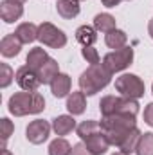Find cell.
I'll return each instance as SVG.
<instances>
[{
  "mask_svg": "<svg viewBox=\"0 0 153 155\" xmlns=\"http://www.w3.org/2000/svg\"><path fill=\"white\" fill-rule=\"evenodd\" d=\"M15 35L22 43H33L34 40H38V27L31 22H24L16 27Z\"/></svg>",
  "mask_w": 153,
  "mask_h": 155,
  "instance_id": "cell-15",
  "label": "cell"
},
{
  "mask_svg": "<svg viewBox=\"0 0 153 155\" xmlns=\"http://www.w3.org/2000/svg\"><path fill=\"white\" fill-rule=\"evenodd\" d=\"M101 2H103L105 7H115V5L121 4V0H101Z\"/></svg>",
  "mask_w": 153,
  "mask_h": 155,
  "instance_id": "cell-31",
  "label": "cell"
},
{
  "mask_svg": "<svg viewBox=\"0 0 153 155\" xmlns=\"http://www.w3.org/2000/svg\"><path fill=\"white\" fill-rule=\"evenodd\" d=\"M49 60V54L45 52V49H41V47H34V49H31L29 51V54H27V65L31 67V69H34L36 72H38V69Z\"/></svg>",
  "mask_w": 153,
  "mask_h": 155,
  "instance_id": "cell-21",
  "label": "cell"
},
{
  "mask_svg": "<svg viewBox=\"0 0 153 155\" xmlns=\"http://www.w3.org/2000/svg\"><path fill=\"white\" fill-rule=\"evenodd\" d=\"M112 155H128V153H124V152H121V150H119V152H115V153H112Z\"/></svg>",
  "mask_w": 153,
  "mask_h": 155,
  "instance_id": "cell-34",
  "label": "cell"
},
{
  "mask_svg": "<svg viewBox=\"0 0 153 155\" xmlns=\"http://www.w3.org/2000/svg\"><path fill=\"white\" fill-rule=\"evenodd\" d=\"M86 108V99H85V92H72L67 99V110L70 112V116H79L83 114Z\"/></svg>",
  "mask_w": 153,
  "mask_h": 155,
  "instance_id": "cell-16",
  "label": "cell"
},
{
  "mask_svg": "<svg viewBox=\"0 0 153 155\" xmlns=\"http://www.w3.org/2000/svg\"><path fill=\"white\" fill-rule=\"evenodd\" d=\"M144 123L153 128V103L146 105V108H144Z\"/></svg>",
  "mask_w": 153,
  "mask_h": 155,
  "instance_id": "cell-30",
  "label": "cell"
},
{
  "mask_svg": "<svg viewBox=\"0 0 153 155\" xmlns=\"http://www.w3.org/2000/svg\"><path fill=\"white\" fill-rule=\"evenodd\" d=\"M115 90L124 97L139 99V97L144 96L146 85L137 74H122V76H119L115 79Z\"/></svg>",
  "mask_w": 153,
  "mask_h": 155,
  "instance_id": "cell-5",
  "label": "cell"
},
{
  "mask_svg": "<svg viewBox=\"0 0 153 155\" xmlns=\"http://www.w3.org/2000/svg\"><path fill=\"white\" fill-rule=\"evenodd\" d=\"M70 87H72L70 76L60 72L58 76L52 79V83H50V92H52L54 97H58V99H60V97H67L69 92H70Z\"/></svg>",
  "mask_w": 153,
  "mask_h": 155,
  "instance_id": "cell-12",
  "label": "cell"
},
{
  "mask_svg": "<svg viewBox=\"0 0 153 155\" xmlns=\"http://www.w3.org/2000/svg\"><path fill=\"white\" fill-rule=\"evenodd\" d=\"M76 40L81 43V45H83V47H90V45L97 40L96 27H90V25H81V27H77Z\"/></svg>",
  "mask_w": 153,
  "mask_h": 155,
  "instance_id": "cell-22",
  "label": "cell"
},
{
  "mask_svg": "<svg viewBox=\"0 0 153 155\" xmlns=\"http://www.w3.org/2000/svg\"><path fill=\"white\" fill-rule=\"evenodd\" d=\"M133 61V49L132 47H122V49H117L114 52H108L105 58H103V65L112 72H121L124 69H128Z\"/></svg>",
  "mask_w": 153,
  "mask_h": 155,
  "instance_id": "cell-6",
  "label": "cell"
},
{
  "mask_svg": "<svg viewBox=\"0 0 153 155\" xmlns=\"http://www.w3.org/2000/svg\"><path fill=\"white\" fill-rule=\"evenodd\" d=\"M112 81V72L103 65H90L81 76H79V88L85 92V96H94L99 90H103Z\"/></svg>",
  "mask_w": 153,
  "mask_h": 155,
  "instance_id": "cell-3",
  "label": "cell"
},
{
  "mask_svg": "<svg viewBox=\"0 0 153 155\" xmlns=\"http://www.w3.org/2000/svg\"><path fill=\"white\" fill-rule=\"evenodd\" d=\"M56 9H58V15L63 16L65 20L76 18L79 15V0H58Z\"/></svg>",
  "mask_w": 153,
  "mask_h": 155,
  "instance_id": "cell-18",
  "label": "cell"
},
{
  "mask_svg": "<svg viewBox=\"0 0 153 155\" xmlns=\"http://www.w3.org/2000/svg\"><path fill=\"white\" fill-rule=\"evenodd\" d=\"M70 155H94L88 148H86V144L85 143H77L72 146V153Z\"/></svg>",
  "mask_w": 153,
  "mask_h": 155,
  "instance_id": "cell-29",
  "label": "cell"
},
{
  "mask_svg": "<svg viewBox=\"0 0 153 155\" xmlns=\"http://www.w3.org/2000/svg\"><path fill=\"white\" fill-rule=\"evenodd\" d=\"M148 33H150V36L153 38V18L150 20V24H148Z\"/></svg>",
  "mask_w": 153,
  "mask_h": 155,
  "instance_id": "cell-32",
  "label": "cell"
},
{
  "mask_svg": "<svg viewBox=\"0 0 153 155\" xmlns=\"http://www.w3.org/2000/svg\"><path fill=\"white\" fill-rule=\"evenodd\" d=\"M2 155H11V152H9L5 146H4V148H2Z\"/></svg>",
  "mask_w": 153,
  "mask_h": 155,
  "instance_id": "cell-33",
  "label": "cell"
},
{
  "mask_svg": "<svg viewBox=\"0 0 153 155\" xmlns=\"http://www.w3.org/2000/svg\"><path fill=\"white\" fill-rule=\"evenodd\" d=\"M7 108L13 116L22 117V116H29V114H40L45 108V99L43 96L38 92H16L9 97Z\"/></svg>",
  "mask_w": 153,
  "mask_h": 155,
  "instance_id": "cell-2",
  "label": "cell"
},
{
  "mask_svg": "<svg viewBox=\"0 0 153 155\" xmlns=\"http://www.w3.org/2000/svg\"><path fill=\"white\" fill-rule=\"evenodd\" d=\"M2 71H4V76H2V83H0V85H2V88H5V87L13 81L15 76H13V71H11V67H9L7 63H2Z\"/></svg>",
  "mask_w": 153,
  "mask_h": 155,
  "instance_id": "cell-28",
  "label": "cell"
},
{
  "mask_svg": "<svg viewBox=\"0 0 153 155\" xmlns=\"http://www.w3.org/2000/svg\"><path fill=\"white\" fill-rule=\"evenodd\" d=\"M22 51V41L16 38V35H5L2 41H0V52L4 58H13V56H18Z\"/></svg>",
  "mask_w": 153,
  "mask_h": 155,
  "instance_id": "cell-13",
  "label": "cell"
},
{
  "mask_svg": "<svg viewBox=\"0 0 153 155\" xmlns=\"http://www.w3.org/2000/svg\"><path fill=\"white\" fill-rule=\"evenodd\" d=\"M70 153H72V146L63 137H58L49 144V155H70Z\"/></svg>",
  "mask_w": 153,
  "mask_h": 155,
  "instance_id": "cell-24",
  "label": "cell"
},
{
  "mask_svg": "<svg viewBox=\"0 0 153 155\" xmlns=\"http://www.w3.org/2000/svg\"><path fill=\"white\" fill-rule=\"evenodd\" d=\"M60 74V65H58V61L56 60H52V58H49L41 67L38 69V78H40V83H43V85H50L52 83V79Z\"/></svg>",
  "mask_w": 153,
  "mask_h": 155,
  "instance_id": "cell-14",
  "label": "cell"
},
{
  "mask_svg": "<svg viewBox=\"0 0 153 155\" xmlns=\"http://www.w3.org/2000/svg\"><path fill=\"white\" fill-rule=\"evenodd\" d=\"M76 128V119L72 116H58L52 121V130L56 132V135H67Z\"/></svg>",
  "mask_w": 153,
  "mask_h": 155,
  "instance_id": "cell-17",
  "label": "cell"
},
{
  "mask_svg": "<svg viewBox=\"0 0 153 155\" xmlns=\"http://www.w3.org/2000/svg\"><path fill=\"white\" fill-rule=\"evenodd\" d=\"M13 2H18V4H24V2H27V0H13Z\"/></svg>",
  "mask_w": 153,
  "mask_h": 155,
  "instance_id": "cell-35",
  "label": "cell"
},
{
  "mask_svg": "<svg viewBox=\"0 0 153 155\" xmlns=\"http://www.w3.org/2000/svg\"><path fill=\"white\" fill-rule=\"evenodd\" d=\"M15 78H16V83L20 85V88L22 90H27V92H36V88L41 85L40 83V78H38V72L34 69H31L29 65L20 67L16 71Z\"/></svg>",
  "mask_w": 153,
  "mask_h": 155,
  "instance_id": "cell-8",
  "label": "cell"
},
{
  "mask_svg": "<svg viewBox=\"0 0 153 155\" xmlns=\"http://www.w3.org/2000/svg\"><path fill=\"white\" fill-rule=\"evenodd\" d=\"M76 130H77L79 139H81V141H85V139H86V137H90L92 134L99 132V130H101V124H99L97 121H83Z\"/></svg>",
  "mask_w": 153,
  "mask_h": 155,
  "instance_id": "cell-25",
  "label": "cell"
},
{
  "mask_svg": "<svg viewBox=\"0 0 153 155\" xmlns=\"http://www.w3.org/2000/svg\"><path fill=\"white\" fill-rule=\"evenodd\" d=\"M81 54H83V58L86 60V63H90V65H97V63H99V52H97V49H94L92 45H90V47H83V49H81Z\"/></svg>",
  "mask_w": 153,
  "mask_h": 155,
  "instance_id": "cell-26",
  "label": "cell"
},
{
  "mask_svg": "<svg viewBox=\"0 0 153 155\" xmlns=\"http://www.w3.org/2000/svg\"><path fill=\"white\" fill-rule=\"evenodd\" d=\"M22 15H24V5L22 4L13 2V0H4L0 4V16L5 24L16 22L18 18H22Z\"/></svg>",
  "mask_w": 153,
  "mask_h": 155,
  "instance_id": "cell-10",
  "label": "cell"
},
{
  "mask_svg": "<svg viewBox=\"0 0 153 155\" xmlns=\"http://www.w3.org/2000/svg\"><path fill=\"white\" fill-rule=\"evenodd\" d=\"M99 110H101L103 117L114 116V114L137 116L139 114V103H137V99L124 97V96H105L99 103Z\"/></svg>",
  "mask_w": 153,
  "mask_h": 155,
  "instance_id": "cell-4",
  "label": "cell"
},
{
  "mask_svg": "<svg viewBox=\"0 0 153 155\" xmlns=\"http://www.w3.org/2000/svg\"><path fill=\"white\" fill-rule=\"evenodd\" d=\"M135 117L137 116H132V114H114V116L103 117L99 123L108 143L128 155L135 152L137 143L142 135V132L137 128Z\"/></svg>",
  "mask_w": 153,
  "mask_h": 155,
  "instance_id": "cell-1",
  "label": "cell"
},
{
  "mask_svg": "<svg viewBox=\"0 0 153 155\" xmlns=\"http://www.w3.org/2000/svg\"><path fill=\"white\" fill-rule=\"evenodd\" d=\"M49 134H50V124L43 119H36V121H31L27 130H25V135H27V141L33 143V144H41L49 139Z\"/></svg>",
  "mask_w": 153,
  "mask_h": 155,
  "instance_id": "cell-9",
  "label": "cell"
},
{
  "mask_svg": "<svg viewBox=\"0 0 153 155\" xmlns=\"http://www.w3.org/2000/svg\"><path fill=\"white\" fill-rule=\"evenodd\" d=\"M151 94H153V85H151Z\"/></svg>",
  "mask_w": 153,
  "mask_h": 155,
  "instance_id": "cell-36",
  "label": "cell"
},
{
  "mask_svg": "<svg viewBox=\"0 0 153 155\" xmlns=\"http://www.w3.org/2000/svg\"><path fill=\"white\" fill-rule=\"evenodd\" d=\"M126 41H128V36H126V33L121 31V29H114V31L106 33V36H105V43H106L110 49H115V51L126 47Z\"/></svg>",
  "mask_w": 153,
  "mask_h": 155,
  "instance_id": "cell-20",
  "label": "cell"
},
{
  "mask_svg": "<svg viewBox=\"0 0 153 155\" xmlns=\"http://www.w3.org/2000/svg\"><path fill=\"white\" fill-rule=\"evenodd\" d=\"M137 155H153V132H144L135 148Z\"/></svg>",
  "mask_w": 153,
  "mask_h": 155,
  "instance_id": "cell-23",
  "label": "cell"
},
{
  "mask_svg": "<svg viewBox=\"0 0 153 155\" xmlns=\"http://www.w3.org/2000/svg\"><path fill=\"white\" fill-rule=\"evenodd\" d=\"M83 143L86 144V148H88L94 155L106 153V152H108V148H110V143H108L106 135L103 134V130H99V132L92 134V135H90V137H86Z\"/></svg>",
  "mask_w": 153,
  "mask_h": 155,
  "instance_id": "cell-11",
  "label": "cell"
},
{
  "mask_svg": "<svg viewBox=\"0 0 153 155\" xmlns=\"http://www.w3.org/2000/svg\"><path fill=\"white\" fill-rule=\"evenodd\" d=\"M13 130H15V126H13V123L7 119V117H4L2 119V139H4V146H5V141L11 137V134H13Z\"/></svg>",
  "mask_w": 153,
  "mask_h": 155,
  "instance_id": "cell-27",
  "label": "cell"
},
{
  "mask_svg": "<svg viewBox=\"0 0 153 155\" xmlns=\"http://www.w3.org/2000/svg\"><path fill=\"white\" fill-rule=\"evenodd\" d=\"M38 40L50 49H61L67 43V35L61 29H58L54 24L43 22L38 25Z\"/></svg>",
  "mask_w": 153,
  "mask_h": 155,
  "instance_id": "cell-7",
  "label": "cell"
},
{
  "mask_svg": "<svg viewBox=\"0 0 153 155\" xmlns=\"http://www.w3.org/2000/svg\"><path fill=\"white\" fill-rule=\"evenodd\" d=\"M94 27L101 33H110L115 29V18L110 13H99L94 16Z\"/></svg>",
  "mask_w": 153,
  "mask_h": 155,
  "instance_id": "cell-19",
  "label": "cell"
}]
</instances>
